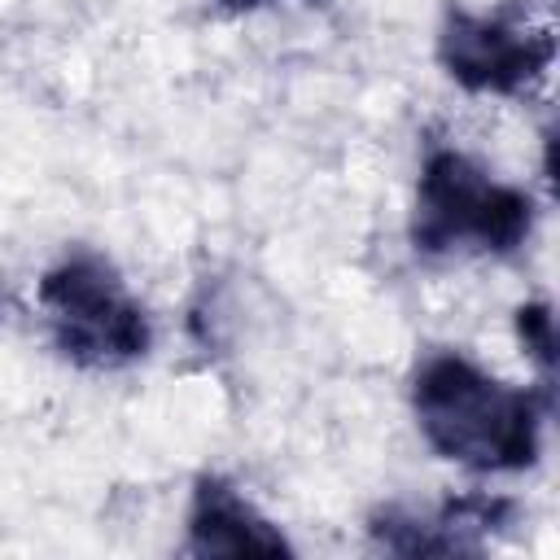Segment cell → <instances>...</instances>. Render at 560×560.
I'll return each mask as SVG.
<instances>
[{
	"mask_svg": "<svg viewBox=\"0 0 560 560\" xmlns=\"http://www.w3.org/2000/svg\"><path fill=\"white\" fill-rule=\"evenodd\" d=\"M411 416L424 446L477 477L529 472L542 459V429L556 385H512L459 350H433L411 372Z\"/></svg>",
	"mask_w": 560,
	"mask_h": 560,
	"instance_id": "6da1fadb",
	"label": "cell"
},
{
	"mask_svg": "<svg viewBox=\"0 0 560 560\" xmlns=\"http://www.w3.org/2000/svg\"><path fill=\"white\" fill-rule=\"evenodd\" d=\"M538 206L455 144H429L416 175L407 241L416 258H512L534 236Z\"/></svg>",
	"mask_w": 560,
	"mask_h": 560,
	"instance_id": "7a4b0ae2",
	"label": "cell"
},
{
	"mask_svg": "<svg viewBox=\"0 0 560 560\" xmlns=\"http://www.w3.org/2000/svg\"><path fill=\"white\" fill-rule=\"evenodd\" d=\"M52 350L83 372H122L153 350V319L101 249L61 254L35 284Z\"/></svg>",
	"mask_w": 560,
	"mask_h": 560,
	"instance_id": "3957f363",
	"label": "cell"
},
{
	"mask_svg": "<svg viewBox=\"0 0 560 560\" xmlns=\"http://www.w3.org/2000/svg\"><path fill=\"white\" fill-rule=\"evenodd\" d=\"M442 74L472 96L521 101L534 96L556 66V31L525 13V4L503 0L494 9L446 4L433 39Z\"/></svg>",
	"mask_w": 560,
	"mask_h": 560,
	"instance_id": "277c9868",
	"label": "cell"
},
{
	"mask_svg": "<svg viewBox=\"0 0 560 560\" xmlns=\"http://www.w3.org/2000/svg\"><path fill=\"white\" fill-rule=\"evenodd\" d=\"M516 499L490 494V490H468L451 494L429 512H411L398 503H385L368 516V538L376 551L389 556H481L494 534L516 525Z\"/></svg>",
	"mask_w": 560,
	"mask_h": 560,
	"instance_id": "5b68a950",
	"label": "cell"
},
{
	"mask_svg": "<svg viewBox=\"0 0 560 560\" xmlns=\"http://www.w3.org/2000/svg\"><path fill=\"white\" fill-rule=\"evenodd\" d=\"M184 556H293L284 529L223 472H201L188 494Z\"/></svg>",
	"mask_w": 560,
	"mask_h": 560,
	"instance_id": "8992f818",
	"label": "cell"
},
{
	"mask_svg": "<svg viewBox=\"0 0 560 560\" xmlns=\"http://www.w3.org/2000/svg\"><path fill=\"white\" fill-rule=\"evenodd\" d=\"M516 341L538 363L542 381H551V368H556V315H551V302L538 298V302H521L516 306Z\"/></svg>",
	"mask_w": 560,
	"mask_h": 560,
	"instance_id": "52a82bcc",
	"label": "cell"
},
{
	"mask_svg": "<svg viewBox=\"0 0 560 560\" xmlns=\"http://www.w3.org/2000/svg\"><path fill=\"white\" fill-rule=\"evenodd\" d=\"M258 4H267V0H232V9H258Z\"/></svg>",
	"mask_w": 560,
	"mask_h": 560,
	"instance_id": "ba28073f",
	"label": "cell"
}]
</instances>
